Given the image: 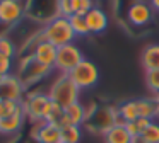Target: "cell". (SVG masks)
Here are the masks:
<instances>
[{
    "instance_id": "cell-1",
    "label": "cell",
    "mask_w": 159,
    "mask_h": 143,
    "mask_svg": "<svg viewBox=\"0 0 159 143\" xmlns=\"http://www.w3.org/2000/svg\"><path fill=\"white\" fill-rule=\"evenodd\" d=\"M39 39L48 41V43L55 44L57 48L70 44L75 39V32H74L72 26H70L69 17L58 15L57 19L45 24L41 27V31H39Z\"/></svg>"
},
{
    "instance_id": "cell-2",
    "label": "cell",
    "mask_w": 159,
    "mask_h": 143,
    "mask_svg": "<svg viewBox=\"0 0 159 143\" xmlns=\"http://www.w3.org/2000/svg\"><path fill=\"white\" fill-rule=\"evenodd\" d=\"M79 94H80V89L65 73H60L58 78L53 80V84L50 85V90H48L50 101L57 102L63 109L69 107L74 102H79Z\"/></svg>"
},
{
    "instance_id": "cell-3",
    "label": "cell",
    "mask_w": 159,
    "mask_h": 143,
    "mask_svg": "<svg viewBox=\"0 0 159 143\" xmlns=\"http://www.w3.org/2000/svg\"><path fill=\"white\" fill-rule=\"evenodd\" d=\"M60 0H28L26 3V15L41 24H48L50 20L60 15L58 10Z\"/></svg>"
},
{
    "instance_id": "cell-4",
    "label": "cell",
    "mask_w": 159,
    "mask_h": 143,
    "mask_svg": "<svg viewBox=\"0 0 159 143\" xmlns=\"http://www.w3.org/2000/svg\"><path fill=\"white\" fill-rule=\"evenodd\" d=\"M120 121L118 118V109H115L113 106H101L96 109L91 118H87V128L91 131L98 133V135H104L111 126H115Z\"/></svg>"
},
{
    "instance_id": "cell-5",
    "label": "cell",
    "mask_w": 159,
    "mask_h": 143,
    "mask_svg": "<svg viewBox=\"0 0 159 143\" xmlns=\"http://www.w3.org/2000/svg\"><path fill=\"white\" fill-rule=\"evenodd\" d=\"M50 73H52V68L41 65L39 61H36L31 54V56L26 58L24 61H21L17 77H19V80L22 82V85L28 89L29 85H33V84H36V82H39L41 78L48 77Z\"/></svg>"
},
{
    "instance_id": "cell-6",
    "label": "cell",
    "mask_w": 159,
    "mask_h": 143,
    "mask_svg": "<svg viewBox=\"0 0 159 143\" xmlns=\"http://www.w3.org/2000/svg\"><path fill=\"white\" fill-rule=\"evenodd\" d=\"M69 77L72 78L74 84L82 90V89H91L98 84V80H99V70H98V67L91 60H86V58H84V60L69 73Z\"/></svg>"
},
{
    "instance_id": "cell-7",
    "label": "cell",
    "mask_w": 159,
    "mask_h": 143,
    "mask_svg": "<svg viewBox=\"0 0 159 143\" xmlns=\"http://www.w3.org/2000/svg\"><path fill=\"white\" fill-rule=\"evenodd\" d=\"M84 60V54L79 48L74 43L65 44V46L58 48V53H57V61H55V68L58 73H65L69 75L80 61Z\"/></svg>"
},
{
    "instance_id": "cell-8",
    "label": "cell",
    "mask_w": 159,
    "mask_h": 143,
    "mask_svg": "<svg viewBox=\"0 0 159 143\" xmlns=\"http://www.w3.org/2000/svg\"><path fill=\"white\" fill-rule=\"evenodd\" d=\"M50 97L48 94L43 92H36V94H28L26 99L22 101V109H24V116L29 121L34 123L43 121V114H45V107L48 106Z\"/></svg>"
},
{
    "instance_id": "cell-9",
    "label": "cell",
    "mask_w": 159,
    "mask_h": 143,
    "mask_svg": "<svg viewBox=\"0 0 159 143\" xmlns=\"http://www.w3.org/2000/svg\"><path fill=\"white\" fill-rule=\"evenodd\" d=\"M31 138H34L38 143H62V128L46 121L34 123L31 129Z\"/></svg>"
},
{
    "instance_id": "cell-10",
    "label": "cell",
    "mask_w": 159,
    "mask_h": 143,
    "mask_svg": "<svg viewBox=\"0 0 159 143\" xmlns=\"http://www.w3.org/2000/svg\"><path fill=\"white\" fill-rule=\"evenodd\" d=\"M26 15V7L21 0H0V24L14 26Z\"/></svg>"
},
{
    "instance_id": "cell-11",
    "label": "cell",
    "mask_w": 159,
    "mask_h": 143,
    "mask_svg": "<svg viewBox=\"0 0 159 143\" xmlns=\"http://www.w3.org/2000/svg\"><path fill=\"white\" fill-rule=\"evenodd\" d=\"M26 87L22 85V82L19 80L17 75L9 73L0 77V99L5 101H21L24 95Z\"/></svg>"
},
{
    "instance_id": "cell-12",
    "label": "cell",
    "mask_w": 159,
    "mask_h": 143,
    "mask_svg": "<svg viewBox=\"0 0 159 143\" xmlns=\"http://www.w3.org/2000/svg\"><path fill=\"white\" fill-rule=\"evenodd\" d=\"M57 53H58V48H57L55 44L39 39V36H38V39H36V46H34V50H33L31 54H33V58H34L36 61H39L41 65L50 67V68H55Z\"/></svg>"
},
{
    "instance_id": "cell-13",
    "label": "cell",
    "mask_w": 159,
    "mask_h": 143,
    "mask_svg": "<svg viewBox=\"0 0 159 143\" xmlns=\"http://www.w3.org/2000/svg\"><path fill=\"white\" fill-rule=\"evenodd\" d=\"M127 17H128V22L137 27L147 26L152 20V7L145 2H135L128 7Z\"/></svg>"
},
{
    "instance_id": "cell-14",
    "label": "cell",
    "mask_w": 159,
    "mask_h": 143,
    "mask_svg": "<svg viewBox=\"0 0 159 143\" xmlns=\"http://www.w3.org/2000/svg\"><path fill=\"white\" fill-rule=\"evenodd\" d=\"M87 121V111L80 102H74L69 107L63 109V118L60 123V128L67 124H75V126H82Z\"/></svg>"
},
{
    "instance_id": "cell-15",
    "label": "cell",
    "mask_w": 159,
    "mask_h": 143,
    "mask_svg": "<svg viewBox=\"0 0 159 143\" xmlns=\"http://www.w3.org/2000/svg\"><path fill=\"white\" fill-rule=\"evenodd\" d=\"M86 22L91 34H101L108 27V14L99 7H93L86 14Z\"/></svg>"
},
{
    "instance_id": "cell-16",
    "label": "cell",
    "mask_w": 159,
    "mask_h": 143,
    "mask_svg": "<svg viewBox=\"0 0 159 143\" xmlns=\"http://www.w3.org/2000/svg\"><path fill=\"white\" fill-rule=\"evenodd\" d=\"M137 106H139V118L156 119L159 114V94H154L145 99H139Z\"/></svg>"
},
{
    "instance_id": "cell-17",
    "label": "cell",
    "mask_w": 159,
    "mask_h": 143,
    "mask_svg": "<svg viewBox=\"0 0 159 143\" xmlns=\"http://www.w3.org/2000/svg\"><path fill=\"white\" fill-rule=\"evenodd\" d=\"M104 141L106 143H134V138L127 131L123 123H116L104 133Z\"/></svg>"
},
{
    "instance_id": "cell-18",
    "label": "cell",
    "mask_w": 159,
    "mask_h": 143,
    "mask_svg": "<svg viewBox=\"0 0 159 143\" xmlns=\"http://www.w3.org/2000/svg\"><path fill=\"white\" fill-rule=\"evenodd\" d=\"M24 114H16L11 116V118H4L0 119V135H17L22 129V124H24Z\"/></svg>"
},
{
    "instance_id": "cell-19",
    "label": "cell",
    "mask_w": 159,
    "mask_h": 143,
    "mask_svg": "<svg viewBox=\"0 0 159 143\" xmlns=\"http://www.w3.org/2000/svg\"><path fill=\"white\" fill-rule=\"evenodd\" d=\"M142 67L145 72L159 68V44H147L142 51Z\"/></svg>"
},
{
    "instance_id": "cell-20",
    "label": "cell",
    "mask_w": 159,
    "mask_h": 143,
    "mask_svg": "<svg viewBox=\"0 0 159 143\" xmlns=\"http://www.w3.org/2000/svg\"><path fill=\"white\" fill-rule=\"evenodd\" d=\"M118 118L120 121L118 123H130V121H135L139 119V106H137V101H125L118 106Z\"/></svg>"
},
{
    "instance_id": "cell-21",
    "label": "cell",
    "mask_w": 159,
    "mask_h": 143,
    "mask_svg": "<svg viewBox=\"0 0 159 143\" xmlns=\"http://www.w3.org/2000/svg\"><path fill=\"white\" fill-rule=\"evenodd\" d=\"M16 114H24L22 109V101H5L0 99V119L11 118Z\"/></svg>"
},
{
    "instance_id": "cell-22",
    "label": "cell",
    "mask_w": 159,
    "mask_h": 143,
    "mask_svg": "<svg viewBox=\"0 0 159 143\" xmlns=\"http://www.w3.org/2000/svg\"><path fill=\"white\" fill-rule=\"evenodd\" d=\"M62 118H63V107L58 106L57 102L50 101L48 106L45 107V114H43V121L46 123H53V124H58L62 123Z\"/></svg>"
},
{
    "instance_id": "cell-23",
    "label": "cell",
    "mask_w": 159,
    "mask_h": 143,
    "mask_svg": "<svg viewBox=\"0 0 159 143\" xmlns=\"http://www.w3.org/2000/svg\"><path fill=\"white\" fill-rule=\"evenodd\" d=\"M80 138H82L80 126H75V124L62 126V141L63 143H79Z\"/></svg>"
},
{
    "instance_id": "cell-24",
    "label": "cell",
    "mask_w": 159,
    "mask_h": 143,
    "mask_svg": "<svg viewBox=\"0 0 159 143\" xmlns=\"http://www.w3.org/2000/svg\"><path fill=\"white\" fill-rule=\"evenodd\" d=\"M70 20V26H72L75 36H87L89 32V27H87V22H86V15H79V14H74V15L69 17Z\"/></svg>"
},
{
    "instance_id": "cell-25",
    "label": "cell",
    "mask_w": 159,
    "mask_h": 143,
    "mask_svg": "<svg viewBox=\"0 0 159 143\" xmlns=\"http://www.w3.org/2000/svg\"><path fill=\"white\" fill-rule=\"evenodd\" d=\"M140 140L144 143H159V123L152 121L151 124L145 128V131L142 133Z\"/></svg>"
},
{
    "instance_id": "cell-26",
    "label": "cell",
    "mask_w": 159,
    "mask_h": 143,
    "mask_svg": "<svg viewBox=\"0 0 159 143\" xmlns=\"http://www.w3.org/2000/svg\"><path fill=\"white\" fill-rule=\"evenodd\" d=\"M0 53L9 58H14L17 54V46L14 44L11 36H0Z\"/></svg>"
},
{
    "instance_id": "cell-27",
    "label": "cell",
    "mask_w": 159,
    "mask_h": 143,
    "mask_svg": "<svg viewBox=\"0 0 159 143\" xmlns=\"http://www.w3.org/2000/svg\"><path fill=\"white\" fill-rule=\"evenodd\" d=\"M145 85L152 94H159V68L145 72Z\"/></svg>"
},
{
    "instance_id": "cell-28",
    "label": "cell",
    "mask_w": 159,
    "mask_h": 143,
    "mask_svg": "<svg viewBox=\"0 0 159 143\" xmlns=\"http://www.w3.org/2000/svg\"><path fill=\"white\" fill-rule=\"evenodd\" d=\"M11 70H12V58H9V56L0 53V77L9 75Z\"/></svg>"
},
{
    "instance_id": "cell-29",
    "label": "cell",
    "mask_w": 159,
    "mask_h": 143,
    "mask_svg": "<svg viewBox=\"0 0 159 143\" xmlns=\"http://www.w3.org/2000/svg\"><path fill=\"white\" fill-rule=\"evenodd\" d=\"M135 123H137V126H139V129H140V133H144V131H145V128H147V126L152 123V119H147V118H139V119H135Z\"/></svg>"
},
{
    "instance_id": "cell-30",
    "label": "cell",
    "mask_w": 159,
    "mask_h": 143,
    "mask_svg": "<svg viewBox=\"0 0 159 143\" xmlns=\"http://www.w3.org/2000/svg\"><path fill=\"white\" fill-rule=\"evenodd\" d=\"M147 3L152 7V10H156V12H159V0H149Z\"/></svg>"
},
{
    "instance_id": "cell-31",
    "label": "cell",
    "mask_w": 159,
    "mask_h": 143,
    "mask_svg": "<svg viewBox=\"0 0 159 143\" xmlns=\"http://www.w3.org/2000/svg\"><path fill=\"white\" fill-rule=\"evenodd\" d=\"M157 118H159V114H157Z\"/></svg>"
},
{
    "instance_id": "cell-32",
    "label": "cell",
    "mask_w": 159,
    "mask_h": 143,
    "mask_svg": "<svg viewBox=\"0 0 159 143\" xmlns=\"http://www.w3.org/2000/svg\"><path fill=\"white\" fill-rule=\"evenodd\" d=\"M62 143H63V141H62Z\"/></svg>"
}]
</instances>
